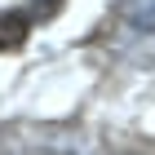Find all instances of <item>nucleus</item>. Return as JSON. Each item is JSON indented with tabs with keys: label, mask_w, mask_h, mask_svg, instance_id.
Wrapping results in <instances>:
<instances>
[{
	"label": "nucleus",
	"mask_w": 155,
	"mask_h": 155,
	"mask_svg": "<svg viewBox=\"0 0 155 155\" xmlns=\"http://www.w3.org/2000/svg\"><path fill=\"white\" fill-rule=\"evenodd\" d=\"M27 36H31V18L27 13H18V9L0 13V49H22Z\"/></svg>",
	"instance_id": "1"
},
{
	"label": "nucleus",
	"mask_w": 155,
	"mask_h": 155,
	"mask_svg": "<svg viewBox=\"0 0 155 155\" xmlns=\"http://www.w3.org/2000/svg\"><path fill=\"white\" fill-rule=\"evenodd\" d=\"M129 18L137 31H155V0H129Z\"/></svg>",
	"instance_id": "2"
}]
</instances>
